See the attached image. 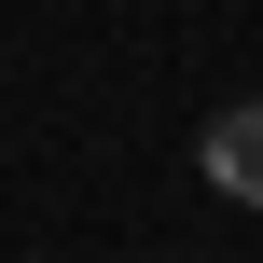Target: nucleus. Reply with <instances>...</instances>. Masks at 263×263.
<instances>
[{
    "mask_svg": "<svg viewBox=\"0 0 263 263\" xmlns=\"http://www.w3.org/2000/svg\"><path fill=\"white\" fill-rule=\"evenodd\" d=\"M194 166H208V194H236V208H263V97H236V111H208Z\"/></svg>",
    "mask_w": 263,
    "mask_h": 263,
    "instance_id": "obj_1",
    "label": "nucleus"
}]
</instances>
